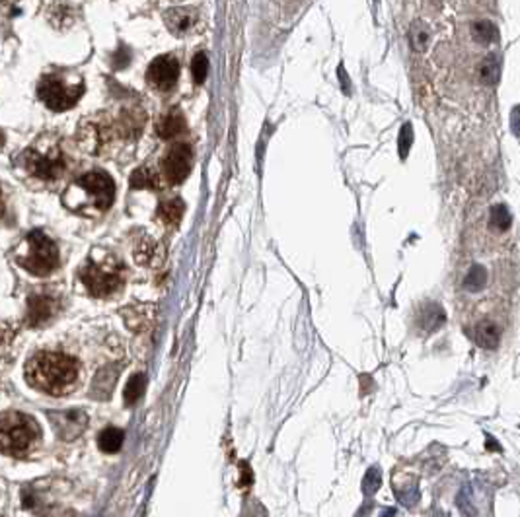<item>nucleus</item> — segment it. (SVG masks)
I'll list each match as a JSON object with an SVG mask.
<instances>
[{
  "label": "nucleus",
  "instance_id": "39448f33",
  "mask_svg": "<svg viewBox=\"0 0 520 517\" xmlns=\"http://www.w3.org/2000/svg\"><path fill=\"white\" fill-rule=\"evenodd\" d=\"M39 440V426L24 412H4L0 417V453L22 457Z\"/></svg>",
  "mask_w": 520,
  "mask_h": 517
},
{
  "label": "nucleus",
  "instance_id": "6e6552de",
  "mask_svg": "<svg viewBox=\"0 0 520 517\" xmlns=\"http://www.w3.org/2000/svg\"><path fill=\"white\" fill-rule=\"evenodd\" d=\"M84 92L82 82H68L59 74L43 76L37 84L39 100L53 111H67L75 107Z\"/></svg>",
  "mask_w": 520,
  "mask_h": 517
},
{
  "label": "nucleus",
  "instance_id": "f8f14e48",
  "mask_svg": "<svg viewBox=\"0 0 520 517\" xmlns=\"http://www.w3.org/2000/svg\"><path fill=\"white\" fill-rule=\"evenodd\" d=\"M51 424L61 440H75L84 432L88 418L82 410H63V412H51Z\"/></svg>",
  "mask_w": 520,
  "mask_h": 517
},
{
  "label": "nucleus",
  "instance_id": "f3484780",
  "mask_svg": "<svg viewBox=\"0 0 520 517\" xmlns=\"http://www.w3.org/2000/svg\"><path fill=\"white\" fill-rule=\"evenodd\" d=\"M185 117L182 113V109L172 107L168 109L156 123V134H158L162 140H174L179 134L185 133Z\"/></svg>",
  "mask_w": 520,
  "mask_h": 517
},
{
  "label": "nucleus",
  "instance_id": "f257e3e1",
  "mask_svg": "<svg viewBox=\"0 0 520 517\" xmlns=\"http://www.w3.org/2000/svg\"><path fill=\"white\" fill-rule=\"evenodd\" d=\"M78 362L61 352H37L25 364V379L37 391L65 395L78 379Z\"/></svg>",
  "mask_w": 520,
  "mask_h": 517
},
{
  "label": "nucleus",
  "instance_id": "9d476101",
  "mask_svg": "<svg viewBox=\"0 0 520 517\" xmlns=\"http://www.w3.org/2000/svg\"><path fill=\"white\" fill-rule=\"evenodd\" d=\"M61 300L57 296L47 292H37L32 294L27 298V311H25V323L30 327H39L47 325L53 321V318L59 313Z\"/></svg>",
  "mask_w": 520,
  "mask_h": 517
},
{
  "label": "nucleus",
  "instance_id": "20e7f679",
  "mask_svg": "<svg viewBox=\"0 0 520 517\" xmlns=\"http://www.w3.org/2000/svg\"><path fill=\"white\" fill-rule=\"evenodd\" d=\"M125 278V265L111 253L92 255L80 270V280L94 298H109L118 294Z\"/></svg>",
  "mask_w": 520,
  "mask_h": 517
},
{
  "label": "nucleus",
  "instance_id": "aec40b11",
  "mask_svg": "<svg viewBox=\"0 0 520 517\" xmlns=\"http://www.w3.org/2000/svg\"><path fill=\"white\" fill-rule=\"evenodd\" d=\"M184 212H185V204L182 199L164 200V202L158 207L160 222H164L166 225H172V228L182 222Z\"/></svg>",
  "mask_w": 520,
  "mask_h": 517
},
{
  "label": "nucleus",
  "instance_id": "423d86ee",
  "mask_svg": "<svg viewBox=\"0 0 520 517\" xmlns=\"http://www.w3.org/2000/svg\"><path fill=\"white\" fill-rule=\"evenodd\" d=\"M18 265L35 276H47L59 267V249L49 235L34 230L16 251Z\"/></svg>",
  "mask_w": 520,
  "mask_h": 517
},
{
  "label": "nucleus",
  "instance_id": "2eb2a0df",
  "mask_svg": "<svg viewBox=\"0 0 520 517\" xmlns=\"http://www.w3.org/2000/svg\"><path fill=\"white\" fill-rule=\"evenodd\" d=\"M123 321L125 325L134 331V333H143L148 331L154 323V315H156V308L152 303H137L131 308L123 309Z\"/></svg>",
  "mask_w": 520,
  "mask_h": 517
},
{
  "label": "nucleus",
  "instance_id": "a211bd4d",
  "mask_svg": "<svg viewBox=\"0 0 520 517\" xmlns=\"http://www.w3.org/2000/svg\"><path fill=\"white\" fill-rule=\"evenodd\" d=\"M129 183L133 189H162L164 185V179L160 176L158 169L154 167L143 166L137 167L133 171V176L129 179Z\"/></svg>",
  "mask_w": 520,
  "mask_h": 517
},
{
  "label": "nucleus",
  "instance_id": "9b49d317",
  "mask_svg": "<svg viewBox=\"0 0 520 517\" xmlns=\"http://www.w3.org/2000/svg\"><path fill=\"white\" fill-rule=\"evenodd\" d=\"M177 78H179V63L172 55L156 57L146 70V80L158 92H170L176 86Z\"/></svg>",
  "mask_w": 520,
  "mask_h": 517
},
{
  "label": "nucleus",
  "instance_id": "412c9836",
  "mask_svg": "<svg viewBox=\"0 0 520 517\" xmlns=\"http://www.w3.org/2000/svg\"><path fill=\"white\" fill-rule=\"evenodd\" d=\"M123 440H125L123 430H119L115 426H109L98 436V445L103 453H118L123 445Z\"/></svg>",
  "mask_w": 520,
  "mask_h": 517
},
{
  "label": "nucleus",
  "instance_id": "6ab92c4d",
  "mask_svg": "<svg viewBox=\"0 0 520 517\" xmlns=\"http://www.w3.org/2000/svg\"><path fill=\"white\" fill-rule=\"evenodd\" d=\"M474 336H476V342L483 348H495L499 341H501V325L491 321V319H483L476 325V331H474Z\"/></svg>",
  "mask_w": 520,
  "mask_h": 517
},
{
  "label": "nucleus",
  "instance_id": "ddd939ff",
  "mask_svg": "<svg viewBox=\"0 0 520 517\" xmlns=\"http://www.w3.org/2000/svg\"><path fill=\"white\" fill-rule=\"evenodd\" d=\"M164 22L172 34L177 35V37H185V35L194 34L199 27L201 16L194 6H176L164 14Z\"/></svg>",
  "mask_w": 520,
  "mask_h": 517
},
{
  "label": "nucleus",
  "instance_id": "0eeeda50",
  "mask_svg": "<svg viewBox=\"0 0 520 517\" xmlns=\"http://www.w3.org/2000/svg\"><path fill=\"white\" fill-rule=\"evenodd\" d=\"M76 138L82 150L92 156H101L109 150L113 140L119 138L118 131H115V119L106 113L84 119L78 126Z\"/></svg>",
  "mask_w": 520,
  "mask_h": 517
},
{
  "label": "nucleus",
  "instance_id": "1a4fd4ad",
  "mask_svg": "<svg viewBox=\"0 0 520 517\" xmlns=\"http://www.w3.org/2000/svg\"><path fill=\"white\" fill-rule=\"evenodd\" d=\"M191 169V148L185 142H174L170 146L164 158L160 159L158 171L164 183H182L189 176Z\"/></svg>",
  "mask_w": 520,
  "mask_h": 517
},
{
  "label": "nucleus",
  "instance_id": "b1692460",
  "mask_svg": "<svg viewBox=\"0 0 520 517\" xmlns=\"http://www.w3.org/2000/svg\"><path fill=\"white\" fill-rule=\"evenodd\" d=\"M144 385H146V377L143 374H134L125 385V393H123V399L127 405H134L137 400L143 397Z\"/></svg>",
  "mask_w": 520,
  "mask_h": 517
},
{
  "label": "nucleus",
  "instance_id": "4be33fe9",
  "mask_svg": "<svg viewBox=\"0 0 520 517\" xmlns=\"http://www.w3.org/2000/svg\"><path fill=\"white\" fill-rule=\"evenodd\" d=\"M445 323V309H440L436 303H427V309L421 311L419 327L427 331H435Z\"/></svg>",
  "mask_w": 520,
  "mask_h": 517
},
{
  "label": "nucleus",
  "instance_id": "bb28decb",
  "mask_svg": "<svg viewBox=\"0 0 520 517\" xmlns=\"http://www.w3.org/2000/svg\"><path fill=\"white\" fill-rule=\"evenodd\" d=\"M380 486V475H378L376 469H370L369 475L364 476V483H362V490L364 494H374Z\"/></svg>",
  "mask_w": 520,
  "mask_h": 517
},
{
  "label": "nucleus",
  "instance_id": "dca6fc26",
  "mask_svg": "<svg viewBox=\"0 0 520 517\" xmlns=\"http://www.w3.org/2000/svg\"><path fill=\"white\" fill-rule=\"evenodd\" d=\"M166 258L164 245L152 237H144L134 247V261L143 267H160Z\"/></svg>",
  "mask_w": 520,
  "mask_h": 517
},
{
  "label": "nucleus",
  "instance_id": "c85d7f7f",
  "mask_svg": "<svg viewBox=\"0 0 520 517\" xmlns=\"http://www.w3.org/2000/svg\"><path fill=\"white\" fill-rule=\"evenodd\" d=\"M2 144H4V134L0 133V148H2Z\"/></svg>",
  "mask_w": 520,
  "mask_h": 517
},
{
  "label": "nucleus",
  "instance_id": "7ed1b4c3",
  "mask_svg": "<svg viewBox=\"0 0 520 517\" xmlns=\"http://www.w3.org/2000/svg\"><path fill=\"white\" fill-rule=\"evenodd\" d=\"M22 166L34 179L55 183L67 171L68 156L59 138L42 136L22 154Z\"/></svg>",
  "mask_w": 520,
  "mask_h": 517
},
{
  "label": "nucleus",
  "instance_id": "4468645a",
  "mask_svg": "<svg viewBox=\"0 0 520 517\" xmlns=\"http://www.w3.org/2000/svg\"><path fill=\"white\" fill-rule=\"evenodd\" d=\"M115 119V131L121 140H137L146 125V113L143 107L123 109Z\"/></svg>",
  "mask_w": 520,
  "mask_h": 517
},
{
  "label": "nucleus",
  "instance_id": "393cba45",
  "mask_svg": "<svg viewBox=\"0 0 520 517\" xmlns=\"http://www.w3.org/2000/svg\"><path fill=\"white\" fill-rule=\"evenodd\" d=\"M207 70H209V59L205 53H197L191 60V74L197 84H201L207 78Z\"/></svg>",
  "mask_w": 520,
  "mask_h": 517
},
{
  "label": "nucleus",
  "instance_id": "a878e982",
  "mask_svg": "<svg viewBox=\"0 0 520 517\" xmlns=\"http://www.w3.org/2000/svg\"><path fill=\"white\" fill-rule=\"evenodd\" d=\"M16 334H18V329H14L12 323H8V321H2V323H0V348H2V346H10L12 341L16 339Z\"/></svg>",
  "mask_w": 520,
  "mask_h": 517
},
{
  "label": "nucleus",
  "instance_id": "f03ea898",
  "mask_svg": "<svg viewBox=\"0 0 520 517\" xmlns=\"http://www.w3.org/2000/svg\"><path fill=\"white\" fill-rule=\"evenodd\" d=\"M113 197H115L113 179L108 174L96 169L80 176L75 183L68 185L67 191L63 192V202L72 212L94 218L103 214L111 207Z\"/></svg>",
  "mask_w": 520,
  "mask_h": 517
},
{
  "label": "nucleus",
  "instance_id": "cd10ccee",
  "mask_svg": "<svg viewBox=\"0 0 520 517\" xmlns=\"http://www.w3.org/2000/svg\"><path fill=\"white\" fill-rule=\"evenodd\" d=\"M4 214V199H2V192H0V216Z\"/></svg>",
  "mask_w": 520,
  "mask_h": 517
},
{
  "label": "nucleus",
  "instance_id": "5701e85b",
  "mask_svg": "<svg viewBox=\"0 0 520 517\" xmlns=\"http://www.w3.org/2000/svg\"><path fill=\"white\" fill-rule=\"evenodd\" d=\"M47 14L57 27H67L75 20V8L70 4H51L47 6Z\"/></svg>",
  "mask_w": 520,
  "mask_h": 517
}]
</instances>
